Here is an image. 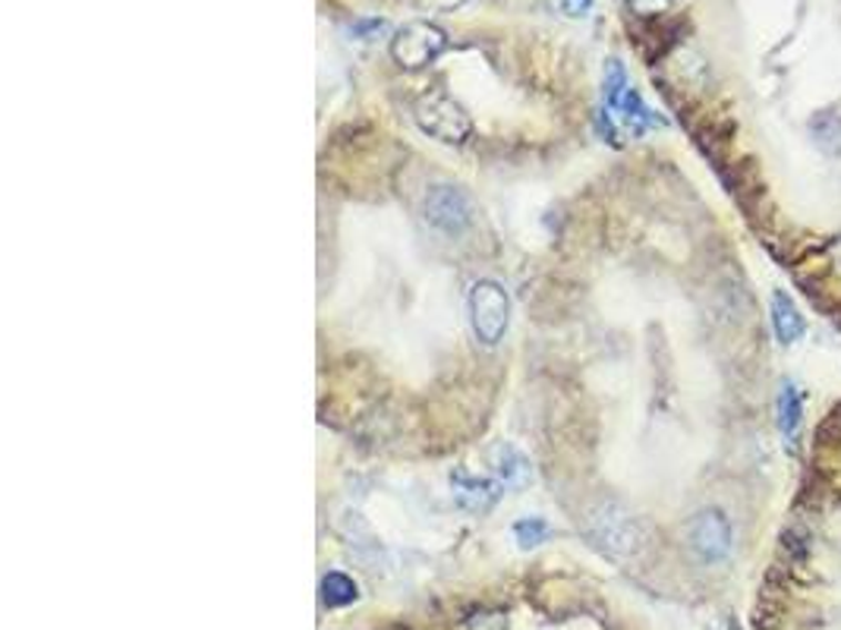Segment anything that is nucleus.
I'll list each match as a JSON object with an SVG mask.
<instances>
[{
  "label": "nucleus",
  "mask_w": 841,
  "mask_h": 630,
  "mask_svg": "<svg viewBox=\"0 0 841 630\" xmlns=\"http://www.w3.org/2000/svg\"><path fill=\"white\" fill-rule=\"evenodd\" d=\"M810 136L820 152L825 155H841V117L835 114H820L810 121Z\"/></svg>",
  "instance_id": "12"
},
{
  "label": "nucleus",
  "mask_w": 841,
  "mask_h": 630,
  "mask_svg": "<svg viewBox=\"0 0 841 630\" xmlns=\"http://www.w3.org/2000/svg\"><path fill=\"white\" fill-rule=\"evenodd\" d=\"M448 48V35L441 32L435 22L413 20L401 25L391 39V58L403 70H425L429 63H435Z\"/></svg>",
  "instance_id": "3"
},
{
  "label": "nucleus",
  "mask_w": 841,
  "mask_h": 630,
  "mask_svg": "<svg viewBox=\"0 0 841 630\" xmlns=\"http://www.w3.org/2000/svg\"><path fill=\"white\" fill-rule=\"evenodd\" d=\"M687 543L706 565L725 561L731 555V524H728V517L716 508L700 510L687 527Z\"/></svg>",
  "instance_id": "6"
},
{
  "label": "nucleus",
  "mask_w": 841,
  "mask_h": 630,
  "mask_svg": "<svg viewBox=\"0 0 841 630\" xmlns=\"http://www.w3.org/2000/svg\"><path fill=\"white\" fill-rule=\"evenodd\" d=\"M501 488H504L501 483L473 476L466 469H454L451 473V495H454L458 508H463L466 514H489V510L499 505Z\"/></svg>",
  "instance_id": "7"
},
{
  "label": "nucleus",
  "mask_w": 841,
  "mask_h": 630,
  "mask_svg": "<svg viewBox=\"0 0 841 630\" xmlns=\"http://www.w3.org/2000/svg\"><path fill=\"white\" fill-rule=\"evenodd\" d=\"M561 10L567 17H586L593 10V0H561Z\"/></svg>",
  "instance_id": "16"
},
{
  "label": "nucleus",
  "mask_w": 841,
  "mask_h": 630,
  "mask_svg": "<svg viewBox=\"0 0 841 630\" xmlns=\"http://www.w3.org/2000/svg\"><path fill=\"white\" fill-rule=\"evenodd\" d=\"M548 536H552V527L542 517H523L514 524V539H517L521 549H536Z\"/></svg>",
  "instance_id": "13"
},
{
  "label": "nucleus",
  "mask_w": 841,
  "mask_h": 630,
  "mask_svg": "<svg viewBox=\"0 0 841 630\" xmlns=\"http://www.w3.org/2000/svg\"><path fill=\"white\" fill-rule=\"evenodd\" d=\"M772 328H776L781 344H798L803 338V331H807L801 309H798V303L784 290L772 293Z\"/></svg>",
  "instance_id": "10"
},
{
  "label": "nucleus",
  "mask_w": 841,
  "mask_h": 630,
  "mask_svg": "<svg viewBox=\"0 0 841 630\" xmlns=\"http://www.w3.org/2000/svg\"><path fill=\"white\" fill-rule=\"evenodd\" d=\"M360 599V587L341 574V570H331V574H325V580H321V602L328 606V609H343V606H353Z\"/></svg>",
  "instance_id": "11"
},
{
  "label": "nucleus",
  "mask_w": 841,
  "mask_h": 630,
  "mask_svg": "<svg viewBox=\"0 0 841 630\" xmlns=\"http://www.w3.org/2000/svg\"><path fill=\"white\" fill-rule=\"evenodd\" d=\"M489 467H492L495 483H501L504 488H514V492L526 488L530 486V479H533V464H530V457H526L523 451H517L514 445H507V442L492 445V451H489Z\"/></svg>",
  "instance_id": "8"
},
{
  "label": "nucleus",
  "mask_w": 841,
  "mask_h": 630,
  "mask_svg": "<svg viewBox=\"0 0 841 630\" xmlns=\"http://www.w3.org/2000/svg\"><path fill=\"white\" fill-rule=\"evenodd\" d=\"M627 7L637 13V17H659L671 7V0H627Z\"/></svg>",
  "instance_id": "14"
},
{
  "label": "nucleus",
  "mask_w": 841,
  "mask_h": 630,
  "mask_svg": "<svg viewBox=\"0 0 841 630\" xmlns=\"http://www.w3.org/2000/svg\"><path fill=\"white\" fill-rule=\"evenodd\" d=\"M776 423H779L784 447H798L803 428V394L801 388L794 385L791 379H784L776 397Z\"/></svg>",
  "instance_id": "9"
},
{
  "label": "nucleus",
  "mask_w": 841,
  "mask_h": 630,
  "mask_svg": "<svg viewBox=\"0 0 841 630\" xmlns=\"http://www.w3.org/2000/svg\"><path fill=\"white\" fill-rule=\"evenodd\" d=\"M422 218L444 237H458L473 221V205L458 186H432L422 199Z\"/></svg>",
  "instance_id": "5"
},
{
  "label": "nucleus",
  "mask_w": 841,
  "mask_h": 630,
  "mask_svg": "<svg viewBox=\"0 0 841 630\" xmlns=\"http://www.w3.org/2000/svg\"><path fill=\"white\" fill-rule=\"evenodd\" d=\"M586 536L612 558H634L646 546L640 520L615 502H602L586 514Z\"/></svg>",
  "instance_id": "1"
},
{
  "label": "nucleus",
  "mask_w": 841,
  "mask_h": 630,
  "mask_svg": "<svg viewBox=\"0 0 841 630\" xmlns=\"http://www.w3.org/2000/svg\"><path fill=\"white\" fill-rule=\"evenodd\" d=\"M417 3L429 13H451V10H461L466 0H417Z\"/></svg>",
  "instance_id": "15"
},
{
  "label": "nucleus",
  "mask_w": 841,
  "mask_h": 630,
  "mask_svg": "<svg viewBox=\"0 0 841 630\" xmlns=\"http://www.w3.org/2000/svg\"><path fill=\"white\" fill-rule=\"evenodd\" d=\"M413 121L425 136L444 145H461L473 133V121L448 92H425L413 104Z\"/></svg>",
  "instance_id": "2"
},
{
  "label": "nucleus",
  "mask_w": 841,
  "mask_h": 630,
  "mask_svg": "<svg viewBox=\"0 0 841 630\" xmlns=\"http://www.w3.org/2000/svg\"><path fill=\"white\" fill-rule=\"evenodd\" d=\"M470 326L485 347H495L511 322V300L495 281H476L470 290Z\"/></svg>",
  "instance_id": "4"
}]
</instances>
